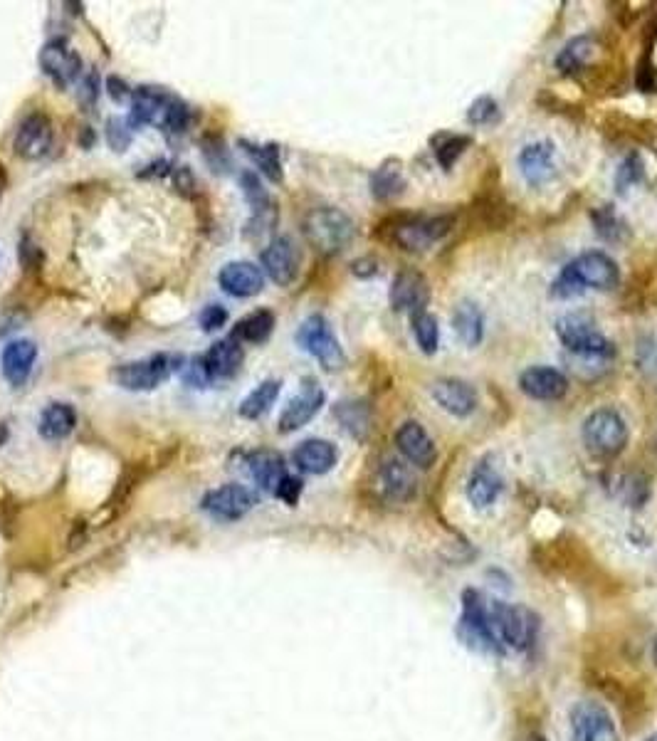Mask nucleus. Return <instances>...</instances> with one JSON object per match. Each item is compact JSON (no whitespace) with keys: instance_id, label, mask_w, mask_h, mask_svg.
Here are the masks:
<instances>
[{"instance_id":"obj_1","label":"nucleus","mask_w":657,"mask_h":741,"mask_svg":"<svg viewBox=\"0 0 657 741\" xmlns=\"http://www.w3.org/2000/svg\"><path fill=\"white\" fill-rule=\"evenodd\" d=\"M455 223V213L428 215L403 210V213H393L378 223L376 238L403 252L420 255V252H428L435 243L448 238L452 230H455Z\"/></svg>"},{"instance_id":"obj_2","label":"nucleus","mask_w":657,"mask_h":741,"mask_svg":"<svg viewBox=\"0 0 657 741\" xmlns=\"http://www.w3.org/2000/svg\"><path fill=\"white\" fill-rule=\"evenodd\" d=\"M620 285V267L611 255L601 250L583 252L574 257L564 270L559 272L551 282V297L554 299H571L583 294L586 289H601V292H613Z\"/></svg>"},{"instance_id":"obj_3","label":"nucleus","mask_w":657,"mask_h":741,"mask_svg":"<svg viewBox=\"0 0 657 741\" xmlns=\"http://www.w3.org/2000/svg\"><path fill=\"white\" fill-rule=\"evenodd\" d=\"M302 233L309 247L322 257L341 255L356 238V225L344 210L322 206L312 208L302 220Z\"/></svg>"},{"instance_id":"obj_4","label":"nucleus","mask_w":657,"mask_h":741,"mask_svg":"<svg viewBox=\"0 0 657 741\" xmlns=\"http://www.w3.org/2000/svg\"><path fill=\"white\" fill-rule=\"evenodd\" d=\"M556 336H559L561 346L569 354H576L578 359L613 361L618 356L616 344L586 314H566V317H561L556 322Z\"/></svg>"},{"instance_id":"obj_5","label":"nucleus","mask_w":657,"mask_h":741,"mask_svg":"<svg viewBox=\"0 0 657 741\" xmlns=\"http://www.w3.org/2000/svg\"><path fill=\"white\" fill-rule=\"evenodd\" d=\"M581 438L596 460H616L628 448L630 428L616 408H598L583 420Z\"/></svg>"},{"instance_id":"obj_6","label":"nucleus","mask_w":657,"mask_h":741,"mask_svg":"<svg viewBox=\"0 0 657 741\" xmlns=\"http://www.w3.org/2000/svg\"><path fill=\"white\" fill-rule=\"evenodd\" d=\"M297 344L307 351L312 359L319 361L324 371H339L346 366V354L336 339L334 329L322 314H312L304 319L297 329Z\"/></svg>"},{"instance_id":"obj_7","label":"nucleus","mask_w":657,"mask_h":741,"mask_svg":"<svg viewBox=\"0 0 657 741\" xmlns=\"http://www.w3.org/2000/svg\"><path fill=\"white\" fill-rule=\"evenodd\" d=\"M460 635L467 645H475L477 650L502 655V643L494 635V628L490 623V606H487L485 598L475 588H467L462 593Z\"/></svg>"},{"instance_id":"obj_8","label":"nucleus","mask_w":657,"mask_h":741,"mask_svg":"<svg viewBox=\"0 0 657 741\" xmlns=\"http://www.w3.org/2000/svg\"><path fill=\"white\" fill-rule=\"evenodd\" d=\"M181 359H173L168 354H154L149 359L131 361L112 371V381L124 391H154L161 383L168 381L173 371L181 369Z\"/></svg>"},{"instance_id":"obj_9","label":"nucleus","mask_w":657,"mask_h":741,"mask_svg":"<svg viewBox=\"0 0 657 741\" xmlns=\"http://www.w3.org/2000/svg\"><path fill=\"white\" fill-rule=\"evenodd\" d=\"M571 741H618V729L606 704L583 700L571 709Z\"/></svg>"},{"instance_id":"obj_10","label":"nucleus","mask_w":657,"mask_h":741,"mask_svg":"<svg viewBox=\"0 0 657 741\" xmlns=\"http://www.w3.org/2000/svg\"><path fill=\"white\" fill-rule=\"evenodd\" d=\"M490 623L499 643L509 648L524 650L534 640V618L524 608L507 606V603H490Z\"/></svg>"},{"instance_id":"obj_11","label":"nucleus","mask_w":657,"mask_h":741,"mask_svg":"<svg viewBox=\"0 0 657 741\" xmlns=\"http://www.w3.org/2000/svg\"><path fill=\"white\" fill-rule=\"evenodd\" d=\"M388 302H391L393 312L403 314H420L425 312L430 302V285L428 277L415 267H403L391 282V292H388Z\"/></svg>"},{"instance_id":"obj_12","label":"nucleus","mask_w":657,"mask_h":741,"mask_svg":"<svg viewBox=\"0 0 657 741\" xmlns=\"http://www.w3.org/2000/svg\"><path fill=\"white\" fill-rule=\"evenodd\" d=\"M173 102H176V97L168 94L166 89L144 84V87L134 89V94H131V112L126 117V124L131 129H141V126H159L161 129Z\"/></svg>"},{"instance_id":"obj_13","label":"nucleus","mask_w":657,"mask_h":741,"mask_svg":"<svg viewBox=\"0 0 657 741\" xmlns=\"http://www.w3.org/2000/svg\"><path fill=\"white\" fill-rule=\"evenodd\" d=\"M40 70L60 89L70 87L82 75V57L67 40H50L38 55Z\"/></svg>"},{"instance_id":"obj_14","label":"nucleus","mask_w":657,"mask_h":741,"mask_svg":"<svg viewBox=\"0 0 657 741\" xmlns=\"http://www.w3.org/2000/svg\"><path fill=\"white\" fill-rule=\"evenodd\" d=\"M260 260L267 277L280 287L294 285V280L299 277V267H302L299 247L292 238H287V235H280V238L272 240V243L262 250Z\"/></svg>"},{"instance_id":"obj_15","label":"nucleus","mask_w":657,"mask_h":741,"mask_svg":"<svg viewBox=\"0 0 657 741\" xmlns=\"http://www.w3.org/2000/svg\"><path fill=\"white\" fill-rule=\"evenodd\" d=\"M603 55V42L598 35L586 33L578 35V38L569 40L556 55L554 65L556 70L564 77H583L586 72H591V67L601 60Z\"/></svg>"},{"instance_id":"obj_16","label":"nucleus","mask_w":657,"mask_h":741,"mask_svg":"<svg viewBox=\"0 0 657 741\" xmlns=\"http://www.w3.org/2000/svg\"><path fill=\"white\" fill-rule=\"evenodd\" d=\"M257 504V497L243 485H223L203 497V509L220 522H238Z\"/></svg>"},{"instance_id":"obj_17","label":"nucleus","mask_w":657,"mask_h":741,"mask_svg":"<svg viewBox=\"0 0 657 741\" xmlns=\"http://www.w3.org/2000/svg\"><path fill=\"white\" fill-rule=\"evenodd\" d=\"M324 401H327L324 388L319 386L317 381H312V378L304 381L302 391H299L297 396L287 403L285 411H282L280 415V423H277L280 433L287 435V433H294V430L304 428V425H307L314 415L322 411Z\"/></svg>"},{"instance_id":"obj_18","label":"nucleus","mask_w":657,"mask_h":741,"mask_svg":"<svg viewBox=\"0 0 657 741\" xmlns=\"http://www.w3.org/2000/svg\"><path fill=\"white\" fill-rule=\"evenodd\" d=\"M52 146V122L42 112H33L23 119L15 131L13 149L20 159L38 161L47 156Z\"/></svg>"},{"instance_id":"obj_19","label":"nucleus","mask_w":657,"mask_h":741,"mask_svg":"<svg viewBox=\"0 0 657 741\" xmlns=\"http://www.w3.org/2000/svg\"><path fill=\"white\" fill-rule=\"evenodd\" d=\"M396 448L411 465L420 467V470H430L438 460V445L418 420H406L396 430Z\"/></svg>"},{"instance_id":"obj_20","label":"nucleus","mask_w":657,"mask_h":741,"mask_svg":"<svg viewBox=\"0 0 657 741\" xmlns=\"http://www.w3.org/2000/svg\"><path fill=\"white\" fill-rule=\"evenodd\" d=\"M519 391L532 401H561L569 393V378L551 366H529L519 373Z\"/></svg>"},{"instance_id":"obj_21","label":"nucleus","mask_w":657,"mask_h":741,"mask_svg":"<svg viewBox=\"0 0 657 741\" xmlns=\"http://www.w3.org/2000/svg\"><path fill=\"white\" fill-rule=\"evenodd\" d=\"M554 141L544 139V141H534V144H527L517 156L519 171H522L524 181L529 183L532 188H541L546 186L549 181H554L556 176V164H554Z\"/></svg>"},{"instance_id":"obj_22","label":"nucleus","mask_w":657,"mask_h":741,"mask_svg":"<svg viewBox=\"0 0 657 741\" xmlns=\"http://www.w3.org/2000/svg\"><path fill=\"white\" fill-rule=\"evenodd\" d=\"M430 396L445 413L455 418H470L477 411V391L460 378H440L430 386Z\"/></svg>"},{"instance_id":"obj_23","label":"nucleus","mask_w":657,"mask_h":741,"mask_svg":"<svg viewBox=\"0 0 657 741\" xmlns=\"http://www.w3.org/2000/svg\"><path fill=\"white\" fill-rule=\"evenodd\" d=\"M35 359H38V346H35L33 341L30 339L10 341L3 349V354H0V371H3L5 381L15 388L25 386L30 373H33Z\"/></svg>"},{"instance_id":"obj_24","label":"nucleus","mask_w":657,"mask_h":741,"mask_svg":"<svg viewBox=\"0 0 657 741\" xmlns=\"http://www.w3.org/2000/svg\"><path fill=\"white\" fill-rule=\"evenodd\" d=\"M218 285L228 294H233V297H255L265 287V275L252 262H228L218 272Z\"/></svg>"},{"instance_id":"obj_25","label":"nucleus","mask_w":657,"mask_h":741,"mask_svg":"<svg viewBox=\"0 0 657 741\" xmlns=\"http://www.w3.org/2000/svg\"><path fill=\"white\" fill-rule=\"evenodd\" d=\"M292 460L307 475H327V472L334 470L336 460H339V450L329 440L309 438L294 448Z\"/></svg>"},{"instance_id":"obj_26","label":"nucleus","mask_w":657,"mask_h":741,"mask_svg":"<svg viewBox=\"0 0 657 741\" xmlns=\"http://www.w3.org/2000/svg\"><path fill=\"white\" fill-rule=\"evenodd\" d=\"M245 361V351L240 341L230 339L215 341L213 346L203 354V366H206L210 381H220V378H233L240 371Z\"/></svg>"},{"instance_id":"obj_27","label":"nucleus","mask_w":657,"mask_h":741,"mask_svg":"<svg viewBox=\"0 0 657 741\" xmlns=\"http://www.w3.org/2000/svg\"><path fill=\"white\" fill-rule=\"evenodd\" d=\"M378 482H381L383 494L393 502H411L418 492V480H415L413 470L396 457L383 462L381 470H378Z\"/></svg>"},{"instance_id":"obj_28","label":"nucleus","mask_w":657,"mask_h":741,"mask_svg":"<svg viewBox=\"0 0 657 741\" xmlns=\"http://www.w3.org/2000/svg\"><path fill=\"white\" fill-rule=\"evenodd\" d=\"M477 223L485 225L487 230H504L512 225L514 220V206L504 198L502 191L494 188H485V191L477 196L475 206H472Z\"/></svg>"},{"instance_id":"obj_29","label":"nucleus","mask_w":657,"mask_h":741,"mask_svg":"<svg viewBox=\"0 0 657 741\" xmlns=\"http://www.w3.org/2000/svg\"><path fill=\"white\" fill-rule=\"evenodd\" d=\"M452 329L467 349H477L485 339V312L480 309V304H475L472 299L457 302L455 312H452Z\"/></svg>"},{"instance_id":"obj_30","label":"nucleus","mask_w":657,"mask_h":741,"mask_svg":"<svg viewBox=\"0 0 657 741\" xmlns=\"http://www.w3.org/2000/svg\"><path fill=\"white\" fill-rule=\"evenodd\" d=\"M247 465H250V477L265 492L275 494L280 482L287 477L285 460H282V455L275 453V450H257V453L250 455Z\"/></svg>"},{"instance_id":"obj_31","label":"nucleus","mask_w":657,"mask_h":741,"mask_svg":"<svg viewBox=\"0 0 657 741\" xmlns=\"http://www.w3.org/2000/svg\"><path fill=\"white\" fill-rule=\"evenodd\" d=\"M499 492H502V477L494 470L492 462H477L470 480H467V499L475 507H490V504H494V499L499 497Z\"/></svg>"},{"instance_id":"obj_32","label":"nucleus","mask_w":657,"mask_h":741,"mask_svg":"<svg viewBox=\"0 0 657 741\" xmlns=\"http://www.w3.org/2000/svg\"><path fill=\"white\" fill-rule=\"evenodd\" d=\"M653 124L643 119L625 117V114H608L603 119V134L611 141H628V144H653Z\"/></svg>"},{"instance_id":"obj_33","label":"nucleus","mask_w":657,"mask_h":741,"mask_svg":"<svg viewBox=\"0 0 657 741\" xmlns=\"http://www.w3.org/2000/svg\"><path fill=\"white\" fill-rule=\"evenodd\" d=\"M403 191H406V176L401 159H386L371 173V196L378 203L396 201Z\"/></svg>"},{"instance_id":"obj_34","label":"nucleus","mask_w":657,"mask_h":741,"mask_svg":"<svg viewBox=\"0 0 657 741\" xmlns=\"http://www.w3.org/2000/svg\"><path fill=\"white\" fill-rule=\"evenodd\" d=\"M77 428V411L70 403H50L38 420V430L45 440H65Z\"/></svg>"},{"instance_id":"obj_35","label":"nucleus","mask_w":657,"mask_h":741,"mask_svg":"<svg viewBox=\"0 0 657 741\" xmlns=\"http://www.w3.org/2000/svg\"><path fill=\"white\" fill-rule=\"evenodd\" d=\"M591 223L603 243L623 245L630 240V225L613 206H601L591 210Z\"/></svg>"},{"instance_id":"obj_36","label":"nucleus","mask_w":657,"mask_h":741,"mask_svg":"<svg viewBox=\"0 0 657 741\" xmlns=\"http://www.w3.org/2000/svg\"><path fill=\"white\" fill-rule=\"evenodd\" d=\"M334 415L346 433L356 440H366L371 433V406L366 401H341L334 406Z\"/></svg>"},{"instance_id":"obj_37","label":"nucleus","mask_w":657,"mask_h":741,"mask_svg":"<svg viewBox=\"0 0 657 741\" xmlns=\"http://www.w3.org/2000/svg\"><path fill=\"white\" fill-rule=\"evenodd\" d=\"M275 324L277 319L270 309H257V312L247 314L235 324L233 339L247 341V344H265L272 336V331H275Z\"/></svg>"},{"instance_id":"obj_38","label":"nucleus","mask_w":657,"mask_h":741,"mask_svg":"<svg viewBox=\"0 0 657 741\" xmlns=\"http://www.w3.org/2000/svg\"><path fill=\"white\" fill-rule=\"evenodd\" d=\"M280 391H282V381H277V378H267V381H262L260 386H257L255 391H252L250 396L240 403V415L247 420H260L262 415L270 413V408L275 406V401L280 398Z\"/></svg>"},{"instance_id":"obj_39","label":"nucleus","mask_w":657,"mask_h":741,"mask_svg":"<svg viewBox=\"0 0 657 741\" xmlns=\"http://www.w3.org/2000/svg\"><path fill=\"white\" fill-rule=\"evenodd\" d=\"M430 146H433V154L435 159H438V164L443 166V171H452L457 159L472 146V136L452 134V131H438V134L430 139Z\"/></svg>"},{"instance_id":"obj_40","label":"nucleus","mask_w":657,"mask_h":741,"mask_svg":"<svg viewBox=\"0 0 657 741\" xmlns=\"http://www.w3.org/2000/svg\"><path fill=\"white\" fill-rule=\"evenodd\" d=\"M625 299H628L625 304H630V309H643L648 304H657V265L633 272Z\"/></svg>"},{"instance_id":"obj_41","label":"nucleus","mask_w":657,"mask_h":741,"mask_svg":"<svg viewBox=\"0 0 657 741\" xmlns=\"http://www.w3.org/2000/svg\"><path fill=\"white\" fill-rule=\"evenodd\" d=\"M240 149L255 161V166L265 173L270 181L280 183L282 181V161H280V146L277 144H252V141L240 139Z\"/></svg>"},{"instance_id":"obj_42","label":"nucleus","mask_w":657,"mask_h":741,"mask_svg":"<svg viewBox=\"0 0 657 741\" xmlns=\"http://www.w3.org/2000/svg\"><path fill=\"white\" fill-rule=\"evenodd\" d=\"M240 186H243V196L247 206L252 208V215H270L277 213L275 203H272L270 193L262 186L260 176L255 171H243L240 173Z\"/></svg>"},{"instance_id":"obj_43","label":"nucleus","mask_w":657,"mask_h":741,"mask_svg":"<svg viewBox=\"0 0 657 741\" xmlns=\"http://www.w3.org/2000/svg\"><path fill=\"white\" fill-rule=\"evenodd\" d=\"M411 324H413V336H415V344L420 346V351L428 356H433L435 351H438V344H440V327H438V319L433 317V314L425 309V312L420 314H413L411 317Z\"/></svg>"},{"instance_id":"obj_44","label":"nucleus","mask_w":657,"mask_h":741,"mask_svg":"<svg viewBox=\"0 0 657 741\" xmlns=\"http://www.w3.org/2000/svg\"><path fill=\"white\" fill-rule=\"evenodd\" d=\"M643 181H645L643 156H640L638 151H628V154H625V159L620 161V166H618L616 191L620 193V196H625L630 188L638 186V183H643Z\"/></svg>"},{"instance_id":"obj_45","label":"nucleus","mask_w":657,"mask_h":741,"mask_svg":"<svg viewBox=\"0 0 657 741\" xmlns=\"http://www.w3.org/2000/svg\"><path fill=\"white\" fill-rule=\"evenodd\" d=\"M499 119H502L499 104L494 102L492 97H487V94L477 97L475 102L470 104V109H467V122L472 126H492L497 124Z\"/></svg>"},{"instance_id":"obj_46","label":"nucleus","mask_w":657,"mask_h":741,"mask_svg":"<svg viewBox=\"0 0 657 741\" xmlns=\"http://www.w3.org/2000/svg\"><path fill=\"white\" fill-rule=\"evenodd\" d=\"M203 159L208 161V166L213 168L215 173H225L230 168V154L225 149V144L215 136H208L203 139Z\"/></svg>"},{"instance_id":"obj_47","label":"nucleus","mask_w":657,"mask_h":741,"mask_svg":"<svg viewBox=\"0 0 657 741\" xmlns=\"http://www.w3.org/2000/svg\"><path fill=\"white\" fill-rule=\"evenodd\" d=\"M650 497V482L643 475H628L623 480V499L630 507H643Z\"/></svg>"},{"instance_id":"obj_48","label":"nucleus","mask_w":657,"mask_h":741,"mask_svg":"<svg viewBox=\"0 0 657 741\" xmlns=\"http://www.w3.org/2000/svg\"><path fill=\"white\" fill-rule=\"evenodd\" d=\"M635 87L645 94L657 92V67L653 57L643 55L638 60V67H635Z\"/></svg>"},{"instance_id":"obj_49","label":"nucleus","mask_w":657,"mask_h":741,"mask_svg":"<svg viewBox=\"0 0 657 741\" xmlns=\"http://www.w3.org/2000/svg\"><path fill=\"white\" fill-rule=\"evenodd\" d=\"M131 126L126 119H109L107 122V141L114 151H126L131 144Z\"/></svg>"},{"instance_id":"obj_50","label":"nucleus","mask_w":657,"mask_h":741,"mask_svg":"<svg viewBox=\"0 0 657 741\" xmlns=\"http://www.w3.org/2000/svg\"><path fill=\"white\" fill-rule=\"evenodd\" d=\"M77 99H80V104L84 109H87V112L94 107V104H97V99H99V75H97V70L87 72V75L82 77L80 87H77Z\"/></svg>"},{"instance_id":"obj_51","label":"nucleus","mask_w":657,"mask_h":741,"mask_svg":"<svg viewBox=\"0 0 657 741\" xmlns=\"http://www.w3.org/2000/svg\"><path fill=\"white\" fill-rule=\"evenodd\" d=\"M181 376L191 388H206L208 383H213L210 381L206 366H203V356H198V359L188 361L186 366H181Z\"/></svg>"},{"instance_id":"obj_52","label":"nucleus","mask_w":657,"mask_h":741,"mask_svg":"<svg viewBox=\"0 0 657 741\" xmlns=\"http://www.w3.org/2000/svg\"><path fill=\"white\" fill-rule=\"evenodd\" d=\"M225 322H228V309H225L223 304H208V307L201 312L203 331H215V329L225 327Z\"/></svg>"},{"instance_id":"obj_53","label":"nucleus","mask_w":657,"mask_h":741,"mask_svg":"<svg viewBox=\"0 0 657 741\" xmlns=\"http://www.w3.org/2000/svg\"><path fill=\"white\" fill-rule=\"evenodd\" d=\"M299 494H302V480H297V477L287 475L285 480L280 482V487H277L275 497L282 499V502L289 504V507H294V504L299 502Z\"/></svg>"},{"instance_id":"obj_54","label":"nucleus","mask_w":657,"mask_h":741,"mask_svg":"<svg viewBox=\"0 0 657 741\" xmlns=\"http://www.w3.org/2000/svg\"><path fill=\"white\" fill-rule=\"evenodd\" d=\"M173 183H176V191L183 193V196H193V191H196V178H193L188 166H181L173 171Z\"/></svg>"},{"instance_id":"obj_55","label":"nucleus","mask_w":657,"mask_h":741,"mask_svg":"<svg viewBox=\"0 0 657 741\" xmlns=\"http://www.w3.org/2000/svg\"><path fill=\"white\" fill-rule=\"evenodd\" d=\"M378 260L376 257L366 255V257H359V260L351 262V272H354L356 277H361V280H371V277L378 275Z\"/></svg>"},{"instance_id":"obj_56","label":"nucleus","mask_w":657,"mask_h":741,"mask_svg":"<svg viewBox=\"0 0 657 741\" xmlns=\"http://www.w3.org/2000/svg\"><path fill=\"white\" fill-rule=\"evenodd\" d=\"M107 89H109V97H112L114 102H126V99H131V94H134V89H131L122 77H109Z\"/></svg>"},{"instance_id":"obj_57","label":"nucleus","mask_w":657,"mask_h":741,"mask_svg":"<svg viewBox=\"0 0 657 741\" xmlns=\"http://www.w3.org/2000/svg\"><path fill=\"white\" fill-rule=\"evenodd\" d=\"M20 257H23V265L28 267V270L30 267H38L40 250L30 243V238H23V243H20Z\"/></svg>"},{"instance_id":"obj_58","label":"nucleus","mask_w":657,"mask_h":741,"mask_svg":"<svg viewBox=\"0 0 657 741\" xmlns=\"http://www.w3.org/2000/svg\"><path fill=\"white\" fill-rule=\"evenodd\" d=\"M146 168H149V171H141V173H139L141 178H151V176L161 178V176H166L168 171H171V161L159 159V161H154V164H149Z\"/></svg>"},{"instance_id":"obj_59","label":"nucleus","mask_w":657,"mask_h":741,"mask_svg":"<svg viewBox=\"0 0 657 741\" xmlns=\"http://www.w3.org/2000/svg\"><path fill=\"white\" fill-rule=\"evenodd\" d=\"M5 183H8V178H5V168H3V164H0V188H3Z\"/></svg>"},{"instance_id":"obj_60","label":"nucleus","mask_w":657,"mask_h":741,"mask_svg":"<svg viewBox=\"0 0 657 741\" xmlns=\"http://www.w3.org/2000/svg\"><path fill=\"white\" fill-rule=\"evenodd\" d=\"M648 741H657V732H655V734H650Z\"/></svg>"},{"instance_id":"obj_61","label":"nucleus","mask_w":657,"mask_h":741,"mask_svg":"<svg viewBox=\"0 0 657 741\" xmlns=\"http://www.w3.org/2000/svg\"><path fill=\"white\" fill-rule=\"evenodd\" d=\"M532 741H546L544 737H532Z\"/></svg>"}]
</instances>
